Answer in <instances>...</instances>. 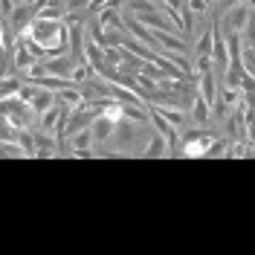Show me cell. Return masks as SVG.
<instances>
[{
    "label": "cell",
    "instance_id": "cell-1",
    "mask_svg": "<svg viewBox=\"0 0 255 255\" xmlns=\"http://www.w3.org/2000/svg\"><path fill=\"white\" fill-rule=\"evenodd\" d=\"M93 136H96V145H102V142H108V136H113V130L119 128V122L116 119H111L108 113H99L93 119Z\"/></svg>",
    "mask_w": 255,
    "mask_h": 255
},
{
    "label": "cell",
    "instance_id": "cell-2",
    "mask_svg": "<svg viewBox=\"0 0 255 255\" xmlns=\"http://www.w3.org/2000/svg\"><path fill=\"white\" fill-rule=\"evenodd\" d=\"M47 73H52V76H61V79H70L73 76V70H76V61L73 58H58V55H49L47 61Z\"/></svg>",
    "mask_w": 255,
    "mask_h": 255
},
{
    "label": "cell",
    "instance_id": "cell-3",
    "mask_svg": "<svg viewBox=\"0 0 255 255\" xmlns=\"http://www.w3.org/2000/svg\"><path fill=\"white\" fill-rule=\"evenodd\" d=\"M168 148H171V142L159 133V136H154V139H148V145H145V157H162Z\"/></svg>",
    "mask_w": 255,
    "mask_h": 255
},
{
    "label": "cell",
    "instance_id": "cell-4",
    "mask_svg": "<svg viewBox=\"0 0 255 255\" xmlns=\"http://www.w3.org/2000/svg\"><path fill=\"white\" fill-rule=\"evenodd\" d=\"M154 35H157V44H162V47H168V49H174V52H183V49H186V44H183V38H174L171 32L157 29Z\"/></svg>",
    "mask_w": 255,
    "mask_h": 255
},
{
    "label": "cell",
    "instance_id": "cell-5",
    "mask_svg": "<svg viewBox=\"0 0 255 255\" xmlns=\"http://www.w3.org/2000/svg\"><path fill=\"white\" fill-rule=\"evenodd\" d=\"M209 108H212V105L203 99V93H197L194 99H191V116H194L197 122H206L209 119Z\"/></svg>",
    "mask_w": 255,
    "mask_h": 255
},
{
    "label": "cell",
    "instance_id": "cell-6",
    "mask_svg": "<svg viewBox=\"0 0 255 255\" xmlns=\"http://www.w3.org/2000/svg\"><path fill=\"white\" fill-rule=\"evenodd\" d=\"M241 38H244V47H253L255 44V9L250 12V17H247V23H244V29H241Z\"/></svg>",
    "mask_w": 255,
    "mask_h": 255
},
{
    "label": "cell",
    "instance_id": "cell-7",
    "mask_svg": "<svg viewBox=\"0 0 255 255\" xmlns=\"http://www.w3.org/2000/svg\"><path fill=\"white\" fill-rule=\"evenodd\" d=\"M159 113H162V116H165V119H168V122H171V125H183V119H186V113L180 111V108H177V111H168V108H157Z\"/></svg>",
    "mask_w": 255,
    "mask_h": 255
},
{
    "label": "cell",
    "instance_id": "cell-8",
    "mask_svg": "<svg viewBox=\"0 0 255 255\" xmlns=\"http://www.w3.org/2000/svg\"><path fill=\"white\" fill-rule=\"evenodd\" d=\"M12 93H20V81L17 79H12V76H3V99L6 96H12Z\"/></svg>",
    "mask_w": 255,
    "mask_h": 255
},
{
    "label": "cell",
    "instance_id": "cell-9",
    "mask_svg": "<svg viewBox=\"0 0 255 255\" xmlns=\"http://www.w3.org/2000/svg\"><path fill=\"white\" fill-rule=\"evenodd\" d=\"M186 6H189V12H194L197 17H203L209 12V6H212V3H209V0H189Z\"/></svg>",
    "mask_w": 255,
    "mask_h": 255
},
{
    "label": "cell",
    "instance_id": "cell-10",
    "mask_svg": "<svg viewBox=\"0 0 255 255\" xmlns=\"http://www.w3.org/2000/svg\"><path fill=\"white\" fill-rule=\"evenodd\" d=\"M241 55H244V70H250V73L255 76V44L253 47H244Z\"/></svg>",
    "mask_w": 255,
    "mask_h": 255
},
{
    "label": "cell",
    "instance_id": "cell-11",
    "mask_svg": "<svg viewBox=\"0 0 255 255\" xmlns=\"http://www.w3.org/2000/svg\"><path fill=\"white\" fill-rule=\"evenodd\" d=\"M64 6H67V12H81V9H90L93 0H67Z\"/></svg>",
    "mask_w": 255,
    "mask_h": 255
},
{
    "label": "cell",
    "instance_id": "cell-12",
    "mask_svg": "<svg viewBox=\"0 0 255 255\" xmlns=\"http://www.w3.org/2000/svg\"><path fill=\"white\" fill-rule=\"evenodd\" d=\"M223 151H226V142H223V139H212V145H209V151H206V157H221Z\"/></svg>",
    "mask_w": 255,
    "mask_h": 255
},
{
    "label": "cell",
    "instance_id": "cell-13",
    "mask_svg": "<svg viewBox=\"0 0 255 255\" xmlns=\"http://www.w3.org/2000/svg\"><path fill=\"white\" fill-rule=\"evenodd\" d=\"M20 3H26V0H15V6H20Z\"/></svg>",
    "mask_w": 255,
    "mask_h": 255
},
{
    "label": "cell",
    "instance_id": "cell-14",
    "mask_svg": "<svg viewBox=\"0 0 255 255\" xmlns=\"http://www.w3.org/2000/svg\"><path fill=\"white\" fill-rule=\"evenodd\" d=\"M26 3H38V0H26Z\"/></svg>",
    "mask_w": 255,
    "mask_h": 255
},
{
    "label": "cell",
    "instance_id": "cell-15",
    "mask_svg": "<svg viewBox=\"0 0 255 255\" xmlns=\"http://www.w3.org/2000/svg\"><path fill=\"white\" fill-rule=\"evenodd\" d=\"M209 3H212V0H209Z\"/></svg>",
    "mask_w": 255,
    "mask_h": 255
}]
</instances>
